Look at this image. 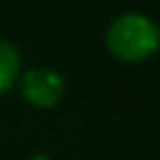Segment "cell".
<instances>
[{
    "label": "cell",
    "instance_id": "6da1fadb",
    "mask_svg": "<svg viewBox=\"0 0 160 160\" xmlns=\"http://www.w3.org/2000/svg\"><path fill=\"white\" fill-rule=\"evenodd\" d=\"M158 44H160L158 27L138 13L121 16L108 33L110 51L116 57L127 59V62L145 59L147 55H151L158 48Z\"/></svg>",
    "mask_w": 160,
    "mask_h": 160
},
{
    "label": "cell",
    "instance_id": "3957f363",
    "mask_svg": "<svg viewBox=\"0 0 160 160\" xmlns=\"http://www.w3.org/2000/svg\"><path fill=\"white\" fill-rule=\"evenodd\" d=\"M18 53L13 51V46L0 42V90H5L11 86L16 72H18Z\"/></svg>",
    "mask_w": 160,
    "mask_h": 160
},
{
    "label": "cell",
    "instance_id": "7a4b0ae2",
    "mask_svg": "<svg viewBox=\"0 0 160 160\" xmlns=\"http://www.w3.org/2000/svg\"><path fill=\"white\" fill-rule=\"evenodd\" d=\"M64 92V81L57 72L35 68L24 77V94L35 105H53Z\"/></svg>",
    "mask_w": 160,
    "mask_h": 160
}]
</instances>
